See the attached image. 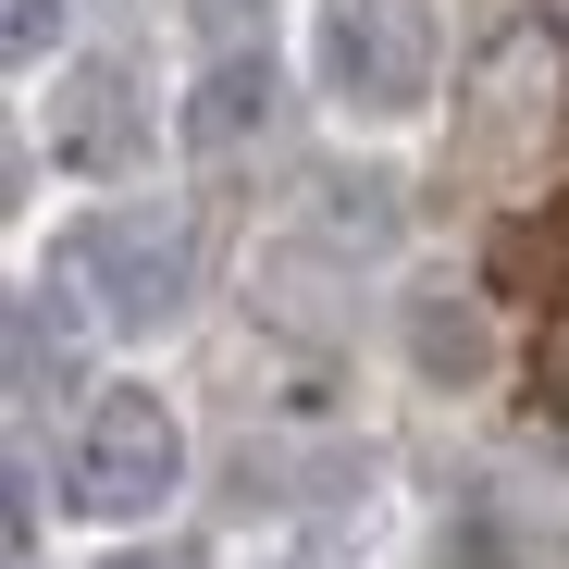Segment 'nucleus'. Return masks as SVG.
Returning <instances> with one entry per match:
<instances>
[{"mask_svg": "<svg viewBox=\"0 0 569 569\" xmlns=\"http://www.w3.org/2000/svg\"><path fill=\"white\" fill-rule=\"evenodd\" d=\"M0 38H13V62H50V38H62V0H13V26H0Z\"/></svg>", "mask_w": 569, "mask_h": 569, "instance_id": "6e6552de", "label": "nucleus"}, {"mask_svg": "<svg viewBox=\"0 0 569 569\" xmlns=\"http://www.w3.org/2000/svg\"><path fill=\"white\" fill-rule=\"evenodd\" d=\"M50 149H62V173H137V161H149L137 74H124V62H74L62 100H50Z\"/></svg>", "mask_w": 569, "mask_h": 569, "instance_id": "20e7f679", "label": "nucleus"}, {"mask_svg": "<svg viewBox=\"0 0 569 569\" xmlns=\"http://www.w3.org/2000/svg\"><path fill=\"white\" fill-rule=\"evenodd\" d=\"M409 347H421L433 385H483V371H496V335H483V310H470L458 284H421V298H409Z\"/></svg>", "mask_w": 569, "mask_h": 569, "instance_id": "423d86ee", "label": "nucleus"}, {"mask_svg": "<svg viewBox=\"0 0 569 569\" xmlns=\"http://www.w3.org/2000/svg\"><path fill=\"white\" fill-rule=\"evenodd\" d=\"M260 112H272V62H260V50H236V62H211V74H199V100H186V149H236Z\"/></svg>", "mask_w": 569, "mask_h": 569, "instance_id": "0eeeda50", "label": "nucleus"}, {"mask_svg": "<svg viewBox=\"0 0 569 569\" xmlns=\"http://www.w3.org/2000/svg\"><path fill=\"white\" fill-rule=\"evenodd\" d=\"M87 371V310H62V284L13 298V397H62Z\"/></svg>", "mask_w": 569, "mask_h": 569, "instance_id": "39448f33", "label": "nucleus"}, {"mask_svg": "<svg viewBox=\"0 0 569 569\" xmlns=\"http://www.w3.org/2000/svg\"><path fill=\"white\" fill-rule=\"evenodd\" d=\"M74 298H100L112 335H161L186 310V284H199V248H186V211L173 199H112L74 223Z\"/></svg>", "mask_w": 569, "mask_h": 569, "instance_id": "f03ea898", "label": "nucleus"}, {"mask_svg": "<svg viewBox=\"0 0 569 569\" xmlns=\"http://www.w3.org/2000/svg\"><path fill=\"white\" fill-rule=\"evenodd\" d=\"M322 87H335V112L347 124H409L433 100V0H322Z\"/></svg>", "mask_w": 569, "mask_h": 569, "instance_id": "7ed1b4c3", "label": "nucleus"}, {"mask_svg": "<svg viewBox=\"0 0 569 569\" xmlns=\"http://www.w3.org/2000/svg\"><path fill=\"white\" fill-rule=\"evenodd\" d=\"M186 496V421L161 385H100L62 433V508L74 520H161Z\"/></svg>", "mask_w": 569, "mask_h": 569, "instance_id": "f257e3e1", "label": "nucleus"}, {"mask_svg": "<svg viewBox=\"0 0 569 569\" xmlns=\"http://www.w3.org/2000/svg\"><path fill=\"white\" fill-rule=\"evenodd\" d=\"M124 569H173V557H124Z\"/></svg>", "mask_w": 569, "mask_h": 569, "instance_id": "1a4fd4ad", "label": "nucleus"}]
</instances>
